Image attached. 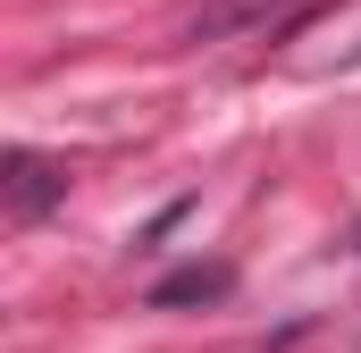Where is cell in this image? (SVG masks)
<instances>
[{
  "label": "cell",
  "mask_w": 361,
  "mask_h": 353,
  "mask_svg": "<svg viewBox=\"0 0 361 353\" xmlns=\"http://www.w3.org/2000/svg\"><path fill=\"white\" fill-rule=\"evenodd\" d=\"M59 193H68V176L51 169V160H34V152H8V210H17V219H42Z\"/></svg>",
  "instance_id": "6da1fadb"
},
{
  "label": "cell",
  "mask_w": 361,
  "mask_h": 353,
  "mask_svg": "<svg viewBox=\"0 0 361 353\" xmlns=\"http://www.w3.org/2000/svg\"><path fill=\"white\" fill-rule=\"evenodd\" d=\"M210 294H227V269H177V277H160L152 286V303L169 311V303H210Z\"/></svg>",
  "instance_id": "7a4b0ae2"
}]
</instances>
